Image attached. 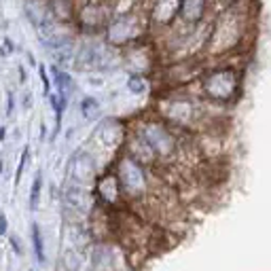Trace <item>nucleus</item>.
<instances>
[{
	"label": "nucleus",
	"mask_w": 271,
	"mask_h": 271,
	"mask_svg": "<svg viewBox=\"0 0 271 271\" xmlns=\"http://www.w3.org/2000/svg\"><path fill=\"white\" fill-rule=\"evenodd\" d=\"M239 91V74L233 68H214L201 77V93L210 102H233Z\"/></svg>",
	"instance_id": "obj_1"
},
{
	"label": "nucleus",
	"mask_w": 271,
	"mask_h": 271,
	"mask_svg": "<svg viewBox=\"0 0 271 271\" xmlns=\"http://www.w3.org/2000/svg\"><path fill=\"white\" fill-rule=\"evenodd\" d=\"M244 34V19L242 15H237L235 11H229L221 15V19L216 21V28L210 34L208 51L210 53H227L235 45L239 43Z\"/></svg>",
	"instance_id": "obj_2"
},
{
	"label": "nucleus",
	"mask_w": 271,
	"mask_h": 271,
	"mask_svg": "<svg viewBox=\"0 0 271 271\" xmlns=\"http://www.w3.org/2000/svg\"><path fill=\"white\" fill-rule=\"evenodd\" d=\"M140 138L150 148L155 157H172L176 153L178 140L174 132L170 130L163 121H146L140 127Z\"/></svg>",
	"instance_id": "obj_3"
},
{
	"label": "nucleus",
	"mask_w": 271,
	"mask_h": 271,
	"mask_svg": "<svg viewBox=\"0 0 271 271\" xmlns=\"http://www.w3.org/2000/svg\"><path fill=\"white\" fill-rule=\"evenodd\" d=\"M117 178L119 184H121V191L127 195V197L138 199L146 193L148 189V176L144 172V165H140L138 161H134L132 157H121L117 163Z\"/></svg>",
	"instance_id": "obj_4"
},
{
	"label": "nucleus",
	"mask_w": 271,
	"mask_h": 271,
	"mask_svg": "<svg viewBox=\"0 0 271 271\" xmlns=\"http://www.w3.org/2000/svg\"><path fill=\"white\" fill-rule=\"evenodd\" d=\"M142 34H144V24L134 13L110 17V21L106 24V41L110 45H117V47L138 41Z\"/></svg>",
	"instance_id": "obj_5"
},
{
	"label": "nucleus",
	"mask_w": 271,
	"mask_h": 271,
	"mask_svg": "<svg viewBox=\"0 0 271 271\" xmlns=\"http://www.w3.org/2000/svg\"><path fill=\"white\" fill-rule=\"evenodd\" d=\"M97 174V165L91 153H85V150H79L77 155L70 157L68 161V176H70V182L79 184V186H89L95 180Z\"/></svg>",
	"instance_id": "obj_6"
},
{
	"label": "nucleus",
	"mask_w": 271,
	"mask_h": 271,
	"mask_svg": "<svg viewBox=\"0 0 271 271\" xmlns=\"http://www.w3.org/2000/svg\"><path fill=\"white\" fill-rule=\"evenodd\" d=\"M77 17H79V24L85 32H97V30L106 28L112 13H110V6L104 2V0H91V2H87L79 11Z\"/></svg>",
	"instance_id": "obj_7"
},
{
	"label": "nucleus",
	"mask_w": 271,
	"mask_h": 271,
	"mask_svg": "<svg viewBox=\"0 0 271 271\" xmlns=\"http://www.w3.org/2000/svg\"><path fill=\"white\" fill-rule=\"evenodd\" d=\"M161 115L172 123L191 125L197 119V106L189 97H170V100L161 102Z\"/></svg>",
	"instance_id": "obj_8"
},
{
	"label": "nucleus",
	"mask_w": 271,
	"mask_h": 271,
	"mask_svg": "<svg viewBox=\"0 0 271 271\" xmlns=\"http://www.w3.org/2000/svg\"><path fill=\"white\" fill-rule=\"evenodd\" d=\"M39 39L45 47L51 49V51H59V49L68 47V45H72V39H70V34H68V30L64 28V24H59L55 19H51L39 28Z\"/></svg>",
	"instance_id": "obj_9"
},
{
	"label": "nucleus",
	"mask_w": 271,
	"mask_h": 271,
	"mask_svg": "<svg viewBox=\"0 0 271 271\" xmlns=\"http://www.w3.org/2000/svg\"><path fill=\"white\" fill-rule=\"evenodd\" d=\"M74 59H77V66L79 70H95V68H104L108 64V51L102 49L100 45L95 43H89V45H83V47L74 53Z\"/></svg>",
	"instance_id": "obj_10"
},
{
	"label": "nucleus",
	"mask_w": 271,
	"mask_h": 271,
	"mask_svg": "<svg viewBox=\"0 0 271 271\" xmlns=\"http://www.w3.org/2000/svg\"><path fill=\"white\" fill-rule=\"evenodd\" d=\"M97 193H100V197L104 203H108V206H117L119 201H121V184H119V178L115 172H106L100 180H97Z\"/></svg>",
	"instance_id": "obj_11"
},
{
	"label": "nucleus",
	"mask_w": 271,
	"mask_h": 271,
	"mask_svg": "<svg viewBox=\"0 0 271 271\" xmlns=\"http://www.w3.org/2000/svg\"><path fill=\"white\" fill-rule=\"evenodd\" d=\"M64 201H66V208H70L72 212L83 214V212H87L89 203H91V197H89V193H87V186H79V184L70 182L66 186Z\"/></svg>",
	"instance_id": "obj_12"
},
{
	"label": "nucleus",
	"mask_w": 271,
	"mask_h": 271,
	"mask_svg": "<svg viewBox=\"0 0 271 271\" xmlns=\"http://www.w3.org/2000/svg\"><path fill=\"white\" fill-rule=\"evenodd\" d=\"M180 9V0H155L150 9V19L159 26H168L174 21Z\"/></svg>",
	"instance_id": "obj_13"
},
{
	"label": "nucleus",
	"mask_w": 271,
	"mask_h": 271,
	"mask_svg": "<svg viewBox=\"0 0 271 271\" xmlns=\"http://www.w3.org/2000/svg\"><path fill=\"white\" fill-rule=\"evenodd\" d=\"M206 4L208 0H180L178 15L186 26H197L206 15Z\"/></svg>",
	"instance_id": "obj_14"
},
{
	"label": "nucleus",
	"mask_w": 271,
	"mask_h": 271,
	"mask_svg": "<svg viewBox=\"0 0 271 271\" xmlns=\"http://www.w3.org/2000/svg\"><path fill=\"white\" fill-rule=\"evenodd\" d=\"M121 138H123L121 125L117 121H104L95 132V140H100L102 146L108 148V150H115L119 146V142H121Z\"/></svg>",
	"instance_id": "obj_15"
},
{
	"label": "nucleus",
	"mask_w": 271,
	"mask_h": 271,
	"mask_svg": "<svg viewBox=\"0 0 271 271\" xmlns=\"http://www.w3.org/2000/svg\"><path fill=\"white\" fill-rule=\"evenodd\" d=\"M26 15L28 19L32 21V26L41 28L43 24H47L53 17H51V11H49V4L45 0H26Z\"/></svg>",
	"instance_id": "obj_16"
},
{
	"label": "nucleus",
	"mask_w": 271,
	"mask_h": 271,
	"mask_svg": "<svg viewBox=\"0 0 271 271\" xmlns=\"http://www.w3.org/2000/svg\"><path fill=\"white\" fill-rule=\"evenodd\" d=\"M53 72V79H55V87H57V95L62 97L64 102H68V97L74 93V81L70 79V74L59 70V68H51Z\"/></svg>",
	"instance_id": "obj_17"
},
{
	"label": "nucleus",
	"mask_w": 271,
	"mask_h": 271,
	"mask_svg": "<svg viewBox=\"0 0 271 271\" xmlns=\"http://www.w3.org/2000/svg\"><path fill=\"white\" fill-rule=\"evenodd\" d=\"M49 4V11H51V17L59 24L64 21H70L72 19V4L70 0H47Z\"/></svg>",
	"instance_id": "obj_18"
},
{
	"label": "nucleus",
	"mask_w": 271,
	"mask_h": 271,
	"mask_svg": "<svg viewBox=\"0 0 271 271\" xmlns=\"http://www.w3.org/2000/svg\"><path fill=\"white\" fill-rule=\"evenodd\" d=\"M32 246H34V254H36V261L45 263V244H43V233H41V227L39 225H32Z\"/></svg>",
	"instance_id": "obj_19"
},
{
	"label": "nucleus",
	"mask_w": 271,
	"mask_h": 271,
	"mask_svg": "<svg viewBox=\"0 0 271 271\" xmlns=\"http://www.w3.org/2000/svg\"><path fill=\"white\" fill-rule=\"evenodd\" d=\"M41 189H43V174L39 172L32 182V191H30V208L36 210L39 208V201H41Z\"/></svg>",
	"instance_id": "obj_20"
},
{
	"label": "nucleus",
	"mask_w": 271,
	"mask_h": 271,
	"mask_svg": "<svg viewBox=\"0 0 271 271\" xmlns=\"http://www.w3.org/2000/svg\"><path fill=\"white\" fill-rule=\"evenodd\" d=\"M62 261H64V265H66V271H79L81 269V259L77 257V252H72V250L64 252Z\"/></svg>",
	"instance_id": "obj_21"
},
{
	"label": "nucleus",
	"mask_w": 271,
	"mask_h": 271,
	"mask_svg": "<svg viewBox=\"0 0 271 271\" xmlns=\"http://www.w3.org/2000/svg\"><path fill=\"white\" fill-rule=\"evenodd\" d=\"M127 87H130V91H134V93H144L146 91V83L140 74H132L130 81H127Z\"/></svg>",
	"instance_id": "obj_22"
},
{
	"label": "nucleus",
	"mask_w": 271,
	"mask_h": 271,
	"mask_svg": "<svg viewBox=\"0 0 271 271\" xmlns=\"http://www.w3.org/2000/svg\"><path fill=\"white\" fill-rule=\"evenodd\" d=\"M81 110H83V115L85 117H93L97 110H100V104H97L93 97H83V102H81Z\"/></svg>",
	"instance_id": "obj_23"
},
{
	"label": "nucleus",
	"mask_w": 271,
	"mask_h": 271,
	"mask_svg": "<svg viewBox=\"0 0 271 271\" xmlns=\"http://www.w3.org/2000/svg\"><path fill=\"white\" fill-rule=\"evenodd\" d=\"M28 153H30V148L26 146L24 153H21V159H19V165H17V172H15V182H19V180H21V174H24V168H26V161H28Z\"/></svg>",
	"instance_id": "obj_24"
},
{
	"label": "nucleus",
	"mask_w": 271,
	"mask_h": 271,
	"mask_svg": "<svg viewBox=\"0 0 271 271\" xmlns=\"http://www.w3.org/2000/svg\"><path fill=\"white\" fill-rule=\"evenodd\" d=\"M39 74H41V81H43V91H45V95H49L51 93V81L47 77V68L39 66Z\"/></svg>",
	"instance_id": "obj_25"
},
{
	"label": "nucleus",
	"mask_w": 271,
	"mask_h": 271,
	"mask_svg": "<svg viewBox=\"0 0 271 271\" xmlns=\"http://www.w3.org/2000/svg\"><path fill=\"white\" fill-rule=\"evenodd\" d=\"M6 233V216L0 214V235H4Z\"/></svg>",
	"instance_id": "obj_26"
},
{
	"label": "nucleus",
	"mask_w": 271,
	"mask_h": 271,
	"mask_svg": "<svg viewBox=\"0 0 271 271\" xmlns=\"http://www.w3.org/2000/svg\"><path fill=\"white\" fill-rule=\"evenodd\" d=\"M13 106H15V100H13V93L9 91V106H6V115H11V112H13Z\"/></svg>",
	"instance_id": "obj_27"
},
{
	"label": "nucleus",
	"mask_w": 271,
	"mask_h": 271,
	"mask_svg": "<svg viewBox=\"0 0 271 271\" xmlns=\"http://www.w3.org/2000/svg\"><path fill=\"white\" fill-rule=\"evenodd\" d=\"M11 244H13V248H15V252H17V254H21V246H19V242H17V239H15V237H11Z\"/></svg>",
	"instance_id": "obj_28"
},
{
	"label": "nucleus",
	"mask_w": 271,
	"mask_h": 271,
	"mask_svg": "<svg viewBox=\"0 0 271 271\" xmlns=\"http://www.w3.org/2000/svg\"><path fill=\"white\" fill-rule=\"evenodd\" d=\"M223 2H225V4H231V2H233V0H223Z\"/></svg>",
	"instance_id": "obj_29"
},
{
	"label": "nucleus",
	"mask_w": 271,
	"mask_h": 271,
	"mask_svg": "<svg viewBox=\"0 0 271 271\" xmlns=\"http://www.w3.org/2000/svg\"><path fill=\"white\" fill-rule=\"evenodd\" d=\"M0 174H2V161H0Z\"/></svg>",
	"instance_id": "obj_30"
}]
</instances>
